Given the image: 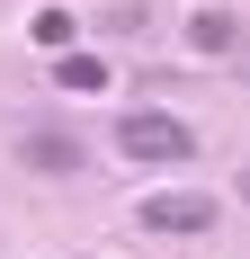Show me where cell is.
Instances as JSON below:
<instances>
[{
	"instance_id": "obj_1",
	"label": "cell",
	"mask_w": 250,
	"mask_h": 259,
	"mask_svg": "<svg viewBox=\"0 0 250 259\" xmlns=\"http://www.w3.org/2000/svg\"><path fill=\"white\" fill-rule=\"evenodd\" d=\"M116 143H125V161H188V152H197V134L179 125V116H152V107H143V116H125Z\"/></svg>"
},
{
	"instance_id": "obj_2",
	"label": "cell",
	"mask_w": 250,
	"mask_h": 259,
	"mask_svg": "<svg viewBox=\"0 0 250 259\" xmlns=\"http://www.w3.org/2000/svg\"><path fill=\"white\" fill-rule=\"evenodd\" d=\"M205 224H215V206H205V197H143V233H205Z\"/></svg>"
},
{
	"instance_id": "obj_3",
	"label": "cell",
	"mask_w": 250,
	"mask_h": 259,
	"mask_svg": "<svg viewBox=\"0 0 250 259\" xmlns=\"http://www.w3.org/2000/svg\"><path fill=\"white\" fill-rule=\"evenodd\" d=\"M18 161H27V170H45V179H72V170H80V143H72V134H45V125H36V134L18 143Z\"/></svg>"
},
{
	"instance_id": "obj_4",
	"label": "cell",
	"mask_w": 250,
	"mask_h": 259,
	"mask_svg": "<svg viewBox=\"0 0 250 259\" xmlns=\"http://www.w3.org/2000/svg\"><path fill=\"white\" fill-rule=\"evenodd\" d=\"M188 45L197 54H232L241 45V18H232V9H197V18H188Z\"/></svg>"
},
{
	"instance_id": "obj_5",
	"label": "cell",
	"mask_w": 250,
	"mask_h": 259,
	"mask_svg": "<svg viewBox=\"0 0 250 259\" xmlns=\"http://www.w3.org/2000/svg\"><path fill=\"white\" fill-rule=\"evenodd\" d=\"M63 90H107V63H99V54H72V45H63Z\"/></svg>"
},
{
	"instance_id": "obj_6",
	"label": "cell",
	"mask_w": 250,
	"mask_h": 259,
	"mask_svg": "<svg viewBox=\"0 0 250 259\" xmlns=\"http://www.w3.org/2000/svg\"><path fill=\"white\" fill-rule=\"evenodd\" d=\"M27 36H36V45H45V54H63V45H72V18H63V9H45V18L27 27Z\"/></svg>"
},
{
	"instance_id": "obj_7",
	"label": "cell",
	"mask_w": 250,
	"mask_h": 259,
	"mask_svg": "<svg viewBox=\"0 0 250 259\" xmlns=\"http://www.w3.org/2000/svg\"><path fill=\"white\" fill-rule=\"evenodd\" d=\"M241 197H250V170H241Z\"/></svg>"
}]
</instances>
